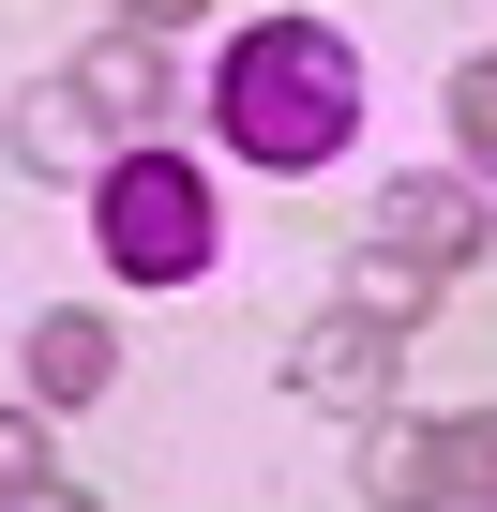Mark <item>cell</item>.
Masks as SVG:
<instances>
[{
  "label": "cell",
  "instance_id": "cell-1",
  "mask_svg": "<svg viewBox=\"0 0 497 512\" xmlns=\"http://www.w3.org/2000/svg\"><path fill=\"white\" fill-rule=\"evenodd\" d=\"M211 121H226L241 166L302 181V166H332L362 136V46L332 16H257V31L226 46V76H211Z\"/></svg>",
  "mask_w": 497,
  "mask_h": 512
},
{
  "label": "cell",
  "instance_id": "cell-2",
  "mask_svg": "<svg viewBox=\"0 0 497 512\" xmlns=\"http://www.w3.org/2000/svg\"><path fill=\"white\" fill-rule=\"evenodd\" d=\"M91 241L136 287H196L211 272V181L181 151H121V166H91Z\"/></svg>",
  "mask_w": 497,
  "mask_h": 512
},
{
  "label": "cell",
  "instance_id": "cell-3",
  "mask_svg": "<svg viewBox=\"0 0 497 512\" xmlns=\"http://www.w3.org/2000/svg\"><path fill=\"white\" fill-rule=\"evenodd\" d=\"M392 377H407V332H392V317H362V302H332V317L287 347V392H302V407H347V422H377V407H392Z\"/></svg>",
  "mask_w": 497,
  "mask_h": 512
},
{
  "label": "cell",
  "instance_id": "cell-4",
  "mask_svg": "<svg viewBox=\"0 0 497 512\" xmlns=\"http://www.w3.org/2000/svg\"><path fill=\"white\" fill-rule=\"evenodd\" d=\"M377 256H422V272H467V256L497 241V211H482V181L452 166V181H377V226H362Z\"/></svg>",
  "mask_w": 497,
  "mask_h": 512
},
{
  "label": "cell",
  "instance_id": "cell-5",
  "mask_svg": "<svg viewBox=\"0 0 497 512\" xmlns=\"http://www.w3.org/2000/svg\"><path fill=\"white\" fill-rule=\"evenodd\" d=\"M76 91L106 106V136H151V121H166V31H136V16L91 31V46H76Z\"/></svg>",
  "mask_w": 497,
  "mask_h": 512
},
{
  "label": "cell",
  "instance_id": "cell-6",
  "mask_svg": "<svg viewBox=\"0 0 497 512\" xmlns=\"http://www.w3.org/2000/svg\"><path fill=\"white\" fill-rule=\"evenodd\" d=\"M16 166H31V181H91V166H106V106H91L76 76H31V91H16Z\"/></svg>",
  "mask_w": 497,
  "mask_h": 512
},
{
  "label": "cell",
  "instance_id": "cell-7",
  "mask_svg": "<svg viewBox=\"0 0 497 512\" xmlns=\"http://www.w3.org/2000/svg\"><path fill=\"white\" fill-rule=\"evenodd\" d=\"M121 377V332L106 317H31V407H91Z\"/></svg>",
  "mask_w": 497,
  "mask_h": 512
},
{
  "label": "cell",
  "instance_id": "cell-8",
  "mask_svg": "<svg viewBox=\"0 0 497 512\" xmlns=\"http://www.w3.org/2000/svg\"><path fill=\"white\" fill-rule=\"evenodd\" d=\"M362 497H392V512H437V422H362Z\"/></svg>",
  "mask_w": 497,
  "mask_h": 512
},
{
  "label": "cell",
  "instance_id": "cell-9",
  "mask_svg": "<svg viewBox=\"0 0 497 512\" xmlns=\"http://www.w3.org/2000/svg\"><path fill=\"white\" fill-rule=\"evenodd\" d=\"M347 302H362V317H392V332H422L437 272H422V256H377V241H362V272H347Z\"/></svg>",
  "mask_w": 497,
  "mask_h": 512
},
{
  "label": "cell",
  "instance_id": "cell-10",
  "mask_svg": "<svg viewBox=\"0 0 497 512\" xmlns=\"http://www.w3.org/2000/svg\"><path fill=\"white\" fill-rule=\"evenodd\" d=\"M437 497H482V512H497V407L437 422Z\"/></svg>",
  "mask_w": 497,
  "mask_h": 512
},
{
  "label": "cell",
  "instance_id": "cell-11",
  "mask_svg": "<svg viewBox=\"0 0 497 512\" xmlns=\"http://www.w3.org/2000/svg\"><path fill=\"white\" fill-rule=\"evenodd\" d=\"M452 151H467V181H497V61L452 76Z\"/></svg>",
  "mask_w": 497,
  "mask_h": 512
},
{
  "label": "cell",
  "instance_id": "cell-12",
  "mask_svg": "<svg viewBox=\"0 0 497 512\" xmlns=\"http://www.w3.org/2000/svg\"><path fill=\"white\" fill-rule=\"evenodd\" d=\"M46 482V407H0V497Z\"/></svg>",
  "mask_w": 497,
  "mask_h": 512
},
{
  "label": "cell",
  "instance_id": "cell-13",
  "mask_svg": "<svg viewBox=\"0 0 497 512\" xmlns=\"http://www.w3.org/2000/svg\"><path fill=\"white\" fill-rule=\"evenodd\" d=\"M0 512H106V497H91V482H61V467H46V482H31V497H0Z\"/></svg>",
  "mask_w": 497,
  "mask_h": 512
},
{
  "label": "cell",
  "instance_id": "cell-14",
  "mask_svg": "<svg viewBox=\"0 0 497 512\" xmlns=\"http://www.w3.org/2000/svg\"><path fill=\"white\" fill-rule=\"evenodd\" d=\"M121 16H136V31H181V16H196V0H121Z\"/></svg>",
  "mask_w": 497,
  "mask_h": 512
}]
</instances>
